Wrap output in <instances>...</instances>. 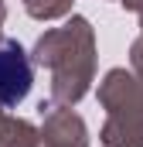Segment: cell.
I'll use <instances>...</instances> for the list:
<instances>
[{
  "label": "cell",
  "instance_id": "cell-1",
  "mask_svg": "<svg viewBox=\"0 0 143 147\" xmlns=\"http://www.w3.org/2000/svg\"><path fill=\"white\" fill-rule=\"evenodd\" d=\"M34 65L51 72V103L55 106H75L96 75V34L85 17H72L65 28H51L37 38L31 51Z\"/></svg>",
  "mask_w": 143,
  "mask_h": 147
},
{
  "label": "cell",
  "instance_id": "cell-2",
  "mask_svg": "<svg viewBox=\"0 0 143 147\" xmlns=\"http://www.w3.org/2000/svg\"><path fill=\"white\" fill-rule=\"evenodd\" d=\"M99 103L106 106L102 147H143V86L126 69H109L99 86Z\"/></svg>",
  "mask_w": 143,
  "mask_h": 147
},
{
  "label": "cell",
  "instance_id": "cell-3",
  "mask_svg": "<svg viewBox=\"0 0 143 147\" xmlns=\"http://www.w3.org/2000/svg\"><path fill=\"white\" fill-rule=\"evenodd\" d=\"M31 86H34V58L14 38H0V106L3 110L21 106Z\"/></svg>",
  "mask_w": 143,
  "mask_h": 147
},
{
  "label": "cell",
  "instance_id": "cell-4",
  "mask_svg": "<svg viewBox=\"0 0 143 147\" xmlns=\"http://www.w3.org/2000/svg\"><path fill=\"white\" fill-rule=\"evenodd\" d=\"M37 113L44 116L41 147H89L85 123L78 113H72V106H55L51 99H41Z\"/></svg>",
  "mask_w": 143,
  "mask_h": 147
},
{
  "label": "cell",
  "instance_id": "cell-5",
  "mask_svg": "<svg viewBox=\"0 0 143 147\" xmlns=\"http://www.w3.org/2000/svg\"><path fill=\"white\" fill-rule=\"evenodd\" d=\"M0 147H41V130H34L27 120L7 116V123L0 130Z\"/></svg>",
  "mask_w": 143,
  "mask_h": 147
},
{
  "label": "cell",
  "instance_id": "cell-6",
  "mask_svg": "<svg viewBox=\"0 0 143 147\" xmlns=\"http://www.w3.org/2000/svg\"><path fill=\"white\" fill-rule=\"evenodd\" d=\"M24 10L34 17V21H55V17H65L72 10L75 0H21Z\"/></svg>",
  "mask_w": 143,
  "mask_h": 147
},
{
  "label": "cell",
  "instance_id": "cell-7",
  "mask_svg": "<svg viewBox=\"0 0 143 147\" xmlns=\"http://www.w3.org/2000/svg\"><path fill=\"white\" fill-rule=\"evenodd\" d=\"M130 65H133V75L140 79V86H143V34L133 41V48H130Z\"/></svg>",
  "mask_w": 143,
  "mask_h": 147
},
{
  "label": "cell",
  "instance_id": "cell-8",
  "mask_svg": "<svg viewBox=\"0 0 143 147\" xmlns=\"http://www.w3.org/2000/svg\"><path fill=\"white\" fill-rule=\"evenodd\" d=\"M116 3H123L126 10H136V14H143V0H116Z\"/></svg>",
  "mask_w": 143,
  "mask_h": 147
},
{
  "label": "cell",
  "instance_id": "cell-9",
  "mask_svg": "<svg viewBox=\"0 0 143 147\" xmlns=\"http://www.w3.org/2000/svg\"><path fill=\"white\" fill-rule=\"evenodd\" d=\"M7 21V7H3V0H0V24Z\"/></svg>",
  "mask_w": 143,
  "mask_h": 147
},
{
  "label": "cell",
  "instance_id": "cell-10",
  "mask_svg": "<svg viewBox=\"0 0 143 147\" xmlns=\"http://www.w3.org/2000/svg\"><path fill=\"white\" fill-rule=\"evenodd\" d=\"M3 123H7V116H3V106H0V130H3Z\"/></svg>",
  "mask_w": 143,
  "mask_h": 147
},
{
  "label": "cell",
  "instance_id": "cell-11",
  "mask_svg": "<svg viewBox=\"0 0 143 147\" xmlns=\"http://www.w3.org/2000/svg\"><path fill=\"white\" fill-rule=\"evenodd\" d=\"M140 28H143V14H140Z\"/></svg>",
  "mask_w": 143,
  "mask_h": 147
}]
</instances>
